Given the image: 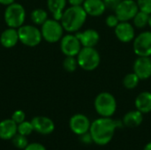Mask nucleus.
Instances as JSON below:
<instances>
[{
    "instance_id": "nucleus-4",
    "label": "nucleus",
    "mask_w": 151,
    "mask_h": 150,
    "mask_svg": "<svg viewBox=\"0 0 151 150\" xmlns=\"http://www.w3.org/2000/svg\"><path fill=\"white\" fill-rule=\"evenodd\" d=\"M78 65L85 71H93L100 64L101 57L98 51L93 47H83L77 55Z\"/></svg>"
},
{
    "instance_id": "nucleus-27",
    "label": "nucleus",
    "mask_w": 151,
    "mask_h": 150,
    "mask_svg": "<svg viewBox=\"0 0 151 150\" xmlns=\"http://www.w3.org/2000/svg\"><path fill=\"white\" fill-rule=\"evenodd\" d=\"M12 143L17 149H25V148L28 145L27 136L21 135L19 133L16 134L12 138Z\"/></svg>"
},
{
    "instance_id": "nucleus-34",
    "label": "nucleus",
    "mask_w": 151,
    "mask_h": 150,
    "mask_svg": "<svg viewBox=\"0 0 151 150\" xmlns=\"http://www.w3.org/2000/svg\"><path fill=\"white\" fill-rule=\"evenodd\" d=\"M71 6H81L85 0H67Z\"/></svg>"
},
{
    "instance_id": "nucleus-1",
    "label": "nucleus",
    "mask_w": 151,
    "mask_h": 150,
    "mask_svg": "<svg viewBox=\"0 0 151 150\" xmlns=\"http://www.w3.org/2000/svg\"><path fill=\"white\" fill-rule=\"evenodd\" d=\"M117 123L111 118H100L91 123L89 133L92 136L93 142L104 146L108 144L113 138Z\"/></svg>"
},
{
    "instance_id": "nucleus-18",
    "label": "nucleus",
    "mask_w": 151,
    "mask_h": 150,
    "mask_svg": "<svg viewBox=\"0 0 151 150\" xmlns=\"http://www.w3.org/2000/svg\"><path fill=\"white\" fill-rule=\"evenodd\" d=\"M19 41V39L18 29L16 28L8 27L7 29L4 30L0 34V43L4 48L9 49L14 47Z\"/></svg>"
},
{
    "instance_id": "nucleus-19",
    "label": "nucleus",
    "mask_w": 151,
    "mask_h": 150,
    "mask_svg": "<svg viewBox=\"0 0 151 150\" xmlns=\"http://www.w3.org/2000/svg\"><path fill=\"white\" fill-rule=\"evenodd\" d=\"M136 110L142 114H147L151 111V93L145 91L139 94L134 102Z\"/></svg>"
},
{
    "instance_id": "nucleus-15",
    "label": "nucleus",
    "mask_w": 151,
    "mask_h": 150,
    "mask_svg": "<svg viewBox=\"0 0 151 150\" xmlns=\"http://www.w3.org/2000/svg\"><path fill=\"white\" fill-rule=\"evenodd\" d=\"M76 37L79 39L81 44L83 47H95L100 39L99 34L95 29H87L83 32H78Z\"/></svg>"
},
{
    "instance_id": "nucleus-2",
    "label": "nucleus",
    "mask_w": 151,
    "mask_h": 150,
    "mask_svg": "<svg viewBox=\"0 0 151 150\" xmlns=\"http://www.w3.org/2000/svg\"><path fill=\"white\" fill-rule=\"evenodd\" d=\"M87 12L82 6H71L63 12L60 22L67 32H77L84 25L87 19Z\"/></svg>"
},
{
    "instance_id": "nucleus-13",
    "label": "nucleus",
    "mask_w": 151,
    "mask_h": 150,
    "mask_svg": "<svg viewBox=\"0 0 151 150\" xmlns=\"http://www.w3.org/2000/svg\"><path fill=\"white\" fill-rule=\"evenodd\" d=\"M31 123L33 125L34 131L43 135L51 133L55 129L54 122L47 117H42V116L35 117L31 120Z\"/></svg>"
},
{
    "instance_id": "nucleus-28",
    "label": "nucleus",
    "mask_w": 151,
    "mask_h": 150,
    "mask_svg": "<svg viewBox=\"0 0 151 150\" xmlns=\"http://www.w3.org/2000/svg\"><path fill=\"white\" fill-rule=\"evenodd\" d=\"M136 3L140 11L151 14V0H137Z\"/></svg>"
},
{
    "instance_id": "nucleus-30",
    "label": "nucleus",
    "mask_w": 151,
    "mask_h": 150,
    "mask_svg": "<svg viewBox=\"0 0 151 150\" xmlns=\"http://www.w3.org/2000/svg\"><path fill=\"white\" fill-rule=\"evenodd\" d=\"M119 19H118V17L116 15H109L106 19H105V23L108 27H116L117 25L119 23Z\"/></svg>"
},
{
    "instance_id": "nucleus-17",
    "label": "nucleus",
    "mask_w": 151,
    "mask_h": 150,
    "mask_svg": "<svg viewBox=\"0 0 151 150\" xmlns=\"http://www.w3.org/2000/svg\"><path fill=\"white\" fill-rule=\"evenodd\" d=\"M18 133V124L12 118L4 119L0 122V139L11 140Z\"/></svg>"
},
{
    "instance_id": "nucleus-10",
    "label": "nucleus",
    "mask_w": 151,
    "mask_h": 150,
    "mask_svg": "<svg viewBox=\"0 0 151 150\" xmlns=\"http://www.w3.org/2000/svg\"><path fill=\"white\" fill-rule=\"evenodd\" d=\"M81 44L76 35L66 34L60 40V49L65 57H75L81 50Z\"/></svg>"
},
{
    "instance_id": "nucleus-11",
    "label": "nucleus",
    "mask_w": 151,
    "mask_h": 150,
    "mask_svg": "<svg viewBox=\"0 0 151 150\" xmlns=\"http://www.w3.org/2000/svg\"><path fill=\"white\" fill-rule=\"evenodd\" d=\"M69 126L73 133L81 135L89 132L91 123L87 116L83 114H75L70 118Z\"/></svg>"
},
{
    "instance_id": "nucleus-21",
    "label": "nucleus",
    "mask_w": 151,
    "mask_h": 150,
    "mask_svg": "<svg viewBox=\"0 0 151 150\" xmlns=\"http://www.w3.org/2000/svg\"><path fill=\"white\" fill-rule=\"evenodd\" d=\"M47 5L53 16V19L60 21L63 12L65 10L66 0H48Z\"/></svg>"
},
{
    "instance_id": "nucleus-35",
    "label": "nucleus",
    "mask_w": 151,
    "mask_h": 150,
    "mask_svg": "<svg viewBox=\"0 0 151 150\" xmlns=\"http://www.w3.org/2000/svg\"><path fill=\"white\" fill-rule=\"evenodd\" d=\"M14 1L15 0H0V4H3V5H7L8 6V5L12 4H13Z\"/></svg>"
},
{
    "instance_id": "nucleus-8",
    "label": "nucleus",
    "mask_w": 151,
    "mask_h": 150,
    "mask_svg": "<svg viewBox=\"0 0 151 150\" xmlns=\"http://www.w3.org/2000/svg\"><path fill=\"white\" fill-rule=\"evenodd\" d=\"M114 11L119 21H129L139 11V7L134 0H121Z\"/></svg>"
},
{
    "instance_id": "nucleus-7",
    "label": "nucleus",
    "mask_w": 151,
    "mask_h": 150,
    "mask_svg": "<svg viewBox=\"0 0 151 150\" xmlns=\"http://www.w3.org/2000/svg\"><path fill=\"white\" fill-rule=\"evenodd\" d=\"M42 38L50 43L57 42L63 37L64 27L60 21L56 19H47L42 25Z\"/></svg>"
},
{
    "instance_id": "nucleus-3",
    "label": "nucleus",
    "mask_w": 151,
    "mask_h": 150,
    "mask_svg": "<svg viewBox=\"0 0 151 150\" xmlns=\"http://www.w3.org/2000/svg\"><path fill=\"white\" fill-rule=\"evenodd\" d=\"M94 105L96 112L104 118H111L113 116L117 109L115 97L108 92H103L97 95Z\"/></svg>"
},
{
    "instance_id": "nucleus-26",
    "label": "nucleus",
    "mask_w": 151,
    "mask_h": 150,
    "mask_svg": "<svg viewBox=\"0 0 151 150\" xmlns=\"http://www.w3.org/2000/svg\"><path fill=\"white\" fill-rule=\"evenodd\" d=\"M34 131V127L31 122H27V121H23L22 123L18 125V133L24 135V136H27L29 134L32 133V132Z\"/></svg>"
},
{
    "instance_id": "nucleus-16",
    "label": "nucleus",
    "mask_w": 151,
    "mask_h": 150,
    "mask_svg": "<svg viewBox=\"0 0 151 150\" xmlns=\"http://www.w3.org/2000/svg\"><path fill=\"white\" fill-rule=\"evenodd\" d=\"M82 7L88 15L93 17L101 16L106 10L104 0H85Z\"/></svg>"
},
{
    "instance_id": "nucleus-32",
    "label": "nucleus",
    "mask_w": 151,
    "mask_h": 150,
    "mask_svg": "<svg viewBox=\"0 0 151 150\" xmlns=\"http://www.w3.org/2000/svg\"><path fill=\"white\" fill-rule=\"evenodd\" d=\"M24 150H46L45 147L40 143H31V144H28Z\"/></svg>"
},
{
    "instance_id": "nucleus-5",
    "label": "nucleus",
    "mask_w": 151,
    "mask_h": 150,
    "mask_svg": "<svg viewBox=\"0 0 151 150\" xmlns=\"http://www.w3.org/2000/svg\"><path fill=\"white\" fill-rule=\"evenodd\" d=\"M4 21L9 27L18 29L24 25L26 19L25 8L18 3H13L7 6L4 11Z\"/></svg>"
},
{
    "instance_id": "nucleus-33",
    "label": "nucleus",
    "mask_w": 151,
    "mask_h": 150,
    "mask_svg": "<svg viewBox=\"0 0 151 150\" xmlns=\"http://www.w3.org/2000/svg\"><path fill=\"white\" fill-rule=\"evenodd\" d=\"M80 136H81V141L85 143V144H89V143L93 142V139H92V136H91L89 132L83 133Z\"/></svg>"
},
{
    "instance_id": "nucleus-12",
    "label": "nucleus",
    "mask_w": 151,
    "mask_h": 150,
    "mask_svg": "<svg viewBox=\"0 0 151 150\" xmlns=\"http://www.w3.org/2000/svg\"><path fill=\"white\" fill-rule=\"evenodd\" d=\"M134 72L140 80H148L151 77V58L139 57L134 64Z\"/></svg>"
},
{
    "instance_id": "nucleus-37",
    "label": "nucleus",
    "mask_w": 151,
    "mask_h": 150,
    "mask_svg": "<svg viewBox=\"0 0 151 150\" xmlns=\"http://www.w3.org/2000/svg\"><path fill=\"white\" fill-rule=\"evenodd\" d=\"M149 26L151 27V14H150V19H149Z\"/></svg>"
},
{
    "instance_id": "nucleus-31",
    "label": "nucleus",
    "mask_w": 151,
    "mask_h": 150,
    "mask_svg": "<svg viewBox=\"0 0 151 150\" xmlns=\"http://www.w3.org/2000/svg\"><path fill=\"white\" fill-rule=\"evenodd\" d=\"M120 1L121 0H104L106 8H109L111 10H115Z\"/></svg>"
},
{
    "instance_id": "nucleus-36",
    "label": "nucleus",
    "mask_w": 151,
    "mask_h": 150,
    "mask_svg": "<svg viewBox=\"0 0 151 150\" xmlns=\"http://www.w3.org/2000/svg\"><path fill=\"white\" fill-rule=\"evenodd\" d=\"M143 150H151V142H149V143L144 147Z\"/></svg>"
},
{
    "instance_id": "nucleus-24",
    "label": "nucleus",
    "mask_w": 151,
    "mask_h": 150,
    "mask_svg": "<svg viewBox=\"0 0 151 150\" xmlns=\"http://www.w3.org/2000/svg\"><path fill=\"white\" fill-rule=\"evenodd\" d=\"M139 81H140L139 77L134 72H131L125 76L123 80V85L127 89H134L138 86Z\"/></svg>"
},
{
    "instance_id": "nucleus-14",
    "label": "nucleus",
    "mask_w": 151,
    "mask_h": 150,
    "mask_svg": "<svg viewBox=\"0 0 151 150\" xmlns=\"http://www.w3.org/2000/svg\"><path fill=\"white\" fill-rule=\"evenodd\" d=\"M115 34L120 42L127 43L134 39L135 32L128 21H120L115 27Z\"/></svg>"
},
{
    "instance_id": "nucleus-25",
    "label": "nucleus",
    "mask_w": 151,
    "mask_h": 150,
    "mask_svg": "<svg viewBox=\"0 0 151 150\" xmlns=\"http://www.w3.org/2000/svg\"><path fill=\"white\" fill-rule=\"evenodd\" d=\"M78 66V61L77 58L74 57H66L64 59L63 62V67L64 69L68 72H73Z\"/></svg>"
},
{
    "instance_id": "nucleus-22",
    "label": "nucleus",
    "mask_w": 151,
    "mask_h": 150,
    "mask_svg": "<svg viewBox=\"0 0 151 150\" xmlns=\"http://www.w3.org/2000/svg\"><path fill=\"white\" fill-rule=\"evenodd\" d=\"M31 20L36 25H42L48 19V13L43 9H35L31 12Z\"/></svg>"
},
{
    "instance_id": "nucleus-23",
    "label": "nucleus",
    "mask_w": 151,
    "mask_h": 150,
    "mask_svg": "<svg viewBox=\"0 0 151 150\" xmlns=\"http://www.w3.org/2000/svg\"><path fill=\"white\" fill-rule=\"evenodd\" d=\"M149 19H150V14L140 11L136 13V15L134 17V24L136 27L138 28H142L145 27L147 25H149Z\"/></svg>"
},
{
    "instance_id": "nucleus-20",
    "label": "nucleus",
    "mask_w": 151,
    "mask_h": 150,
    "mask_svg": "<svg viewBox=\"0 0 151 150\" xmlns=\"http://www.w3.org/2000/svg\"><path fill=\"white\" fill-rule=\"evenodd\" d=\"M143 121V114L136 111H131L127 112L123 118V124L129 128H135L139 126Z\"/></svg>"
},
{
    "instance_id": "nucleus-9",
    "label": "nucleus",
    "mask_w": 151,
    "mask_h": 150,
    "mask_svg": "<svg viewBox=\"0 0 151 150\" xmlns=\"http://www.w3.org/2000/svg\"><path fill=\"white\" fill-rule=\"evenodd\" d=\"M134 51L138 57L151 56V32L145 31L140 34L134 42Z\"/></svg>"
},
{
    "instance_id": "nucleus-29",
    "label": "nucleus",
    "mask_w": 151,
    "mask_h": 150,
    "mask_svg": "<svg viewBox=\"0 0 151 150\" xmlns=\"http://www.w3.org/2000/svg\"><path fill=\"white\" fill-rule=\"evenodd\" d=\"M25 118H26V114L23 111H20V110L14 111L12 116V119L18 125L25 121Z\"/></svg>"
},
{
    "instance_id": "nucleus-6",
    "label": "nucleus",
    "mask_w": 151,
    "mask_h": 150,
    "mask_svg": "<svg viewBox=\"0 0 151 150\" xmlns=\"http://www.w3.org/2000/svg\"><path fill=\"white\" fill-rule=\"evenodd\" d=\"M19 42L28 47H35L42 42V35L40 29L32 25H23L18 28Z\"/></svg>"
}]
</instances>
